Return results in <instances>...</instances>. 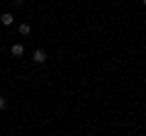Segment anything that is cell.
Masks as SVG:
<instances>
[{"instance_id": "5", "label": "cell", "mask_w": 146, "mask_h": 136, "mask_svg": "<svg viewBox=\"0 0 146 136\" xmlns=\"http://www.w3.org/2000/svg\"><path fill=\"white\" fill-rule=\"evenodd\" d=\"M5 105H7V102H5V97H3V95H0V112L5 110Z\"/></svg>"}, {"instance_id": "3", "label": "cell", "mask_w": 146, "mask_h": 136, "mask_svg": "<svg viewBox=\"0 0 146 136\" xmlns=\"http://www.w3.org/2000/svg\"><path fill=\"white\" fill-rule=\"evenodd\" d=\"M0 22H3L5 27H10L12 22H15V15H12V12H3V17H0Z\"/></svg>"}, {"instance_id": "7", "label": "cell", "mask_w": 146, "mask_h": 136, "mask_svg": "<svg viewBox=\"0 0 146 136\" xmlns=\"http://www.w3.org/2000/svg\"><path fill=\"white\" fill-rule=\"evenodd\" d=\"M0 119H3V117H0Z\"/></svg>"}, {"instance_id": "4", "label": "cell", "mask_w": 146, "mask_h": 136, "mask_svg": "<svg viewBox=\"0 0 146 136\" xmlns=\"http://www.w3.org/2000/svg\"><path fill=\"white\" fill-rule=\"evenodd\" d=\"M29 32H32V27L27 24V22H22V24H20V34H22V37H29Z\"/></svg>"}, {"instance_id": "1", "label": "cell", "mask_w": 146, "mask_h": 136, "mask_svg": "<svg viewBox=\"0 0 146 136\" xmlns=\"http://www.w3.org/2000/svg\"><path fill=\"white\" fill-rule=\"evenodd\" d=\"M32 61H34V63H39V66H42V63L46 61V51H42V49H36V51L32 53Z\"/></svg>"}, {"instance_id": "2", "label": "cell", "mask_w": 146, "mask_h": 136, "mask_svg": "<svg viewBox=\"0 0 146 136\" xmlns=\"http://www.w3.org/2000/svg\"><path fill=\"white\" fill-rule=\"evenodd\" d=\"M10 56H12V58H20V56H25V44H15V46L10 49Z\"/></svg>"}, {"instance_id": "6", "label": "cell", "mask_w": 146, "mask_h": 136, "mask_svg": "<svg viewBox=\"0 0 146 136\" xmlns=\"http://www.w3.org/2000/svg\"><path fill=\"white\" fill-rule=\"evenodd\" d=\"M141 3H144V7H146V0H141Z\"/></svg>"}]
</instances>
